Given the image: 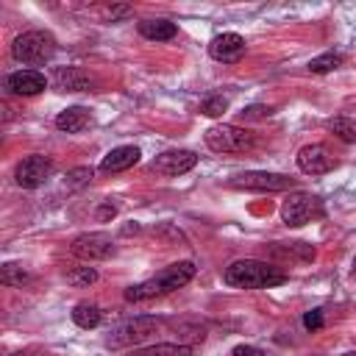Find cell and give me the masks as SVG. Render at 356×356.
Instances as JSON below:
<instances>
[{"label":"cell","mask_w":356,"mask_h":356,"mask_svg":"<svg viewBox=\"0 0 356 356\" xmlns=\"http://www.w3.org/2000/svg\"><path fill=\"white\" fill-rule=\"evenodd\" d=\"M192 345L186 342H159V345H147V348H136L128 356H192Z\"/></svg>","instance_id":"e0dca14e"},{"label":"cell","mask_w":356,"mask_h":356,"mask_svg":"<svg viewBox=\"0 0 356 356\" xmlns=\"http://www.w3.org/2000/svg\"><path fill=\"white\" fill-rule=\"evenodd\" d=\"M342 61H345V58H342V53H334V50H328V53H323V56H317V58H312V61H309V72H317V75H323V72H331V70H337Z\"/></svg>","instance_id":"7402d4cb"},{"label":"cell","mask_w":356,"mask_h":356,"mask_svg":"<svg viewBox=\"0 0 356 356\" xmlns=\"http://www.w3.org/2000/svg\"><path fill=\"white\" fill-rule=\"evenodd\" d=\"M328 131L337 134L342 142H356V125H353L348 117H334V120H328Z\"/></svg>","instance_id":"cb8c5ba5"},{"label":"cell","mask_w":356,"mask_h":356,"mask_svg":"<svg viewBox=\"0 0 356 356\" xmlns=\"http://www.w3.org/2000/svg\"><path fill=\"white\" fill-rule=\"evenodd\" d=\"M350 270H353V275H356V256H353V264H350Z\"/></svg>","instance_id":"1f68e13d"},{"label":"cell","mask_w":356,"mask_h":356,"mask_svg":"<svg viewBox=\"0 0 356 356\" xmlns=\"http://www.w3.org/2000/svg\"><path fill=\"white\" fill-rule=\"evenodd\" d=\"M92 181V167H75V170H70L67 175H64V184L70 186V189H81V186H86Z\"/></svg>","instance_id":"484cf974"},{"label":"cell","mask_w":356,"mask_h":356,"mask_svg":"<svg viewBox=\"0 0 356 356\" xmlns=\"http://www.w3.org/2000/svg\"><path fill=\"white\" fill-rule=\"evenodd\" d=\"M139 33L150 42H167L178 33V28L170 19H145V22H139Z\"/></svg>","instance_id":"ac0fdd59"},{"label":"cell","mask_w":356,"mask_h":356,"mask_svg":"<svg viewBox=\"0 0 356 356\" xmlns=\"http://www.w3.org/2000/svg\"><path fill=\"white\" fill-rule=\"evenodd\" d=\"M314 217H323V200L312 192H295L281 203V220L289 228H300Z\"/></svg>","instance_id":"8992f818"},{"label":"cell","mask_w":356,"mask_h":356,"mask_svg":"<svg viewBox=\"0 0 356 356\" xmlns=\"http://www.w3.org/2000/svg\"><path fill=\"white\" fill-rule=\"evenodd\" d=\"M286 273L270 261L261 259H236L225 267L222 281L228 286H239V289H267V286H278L286 284Z\"/></svg>","instance_id":"6da1fadb"},{"label":"cell","mask_w":356,"mask_h":356,"mask_svg":"<svg viewBox=\"0 0 356 356\" xmlns=\"http://www.w3.org/2000/svg\"><path fill=\"white\" fill-rule=\"evenodd\" d=\"M72 256L83 259V261H106L117 253V245L108 234H100V231H92V234H81L72 239L70 245Z\"/></svg>","instance_id":"52a82bcc"},{"label":"cell","mask_w":356,"mask_h":356,"mask_svg":"<svg viewBox=\"0 0 356 356\" xmlns=\"http://www.w3.org/2000/svg\"><path fill=\"white\" fill-rule=\"evenodd\" d=\"M44 86H47V81L36 70H17V72H11L6 78V89L14 92V95H25V97L44 92Z\"/></svg>","instance_id":"5bb4252c"},{"label":"cell","mask_w":356,"mask_h":356,"mask_svg":"<svg viewBox=\"0 0 356 356\" xmlns=\"http://www.w3.org/2000/svg\"><path fill=\"white\" fill-rule=\"evenodd\" d=\"M253 134L239 125H211L206 131V145L214 153H245L253 147Z\"/></svg>","instance_id":"5b68a950"},{"label":"cell","mask_w":356,"mask_h":356,"mask_svg":"<svg viewBox=\"0 0 356 356\" xmlns=\"http://www.w3.org/2000/svg\"><path fill=\"white\" fill-rule=\"evenodd\" d=\"M225 111H228V97H222V95H211L200 103V114H206V117H220Z\"/></svg>","instance_id":"d4e9b609"},{"label":"cell","mask_w":356,"mask_h":356,"mask_svg":"<svg viewBox=\"0 0 356 356\" xmlns=\"http://www.w3.org/2000/svg\"><path fill=\"white\" fill-rule=\"evenodd\" d=\"M270 111L273 108H267V106H250V108L242 111V117L245 120H261V117H270Z\"/></svg>","instance_id":"4316f807"},{"label":"cell","mask_w":356,"mask_h":356,"mask_svg":"<svg viewBox=\"0 0 356 356\" xmlns=\"http://www.w3.org/2000/svg\"><path fill=\"white\" fill-rule=\"evenodd\" d=\"M53 86L61 92H89L95 86V78L89 72H83L81 67H56Z\"/></svg>","instance_id":"4fadbf2b"},{"label":"cell","mask_w":356,"mask_h":356,"mask_svg":"<svg viewBox=\"0 0 356 356\" xmlns=\"http://www.w3.org/2000/svg\"><path fill=\"white\" fill-rule=\"evenodd\" d=\"M231 356H267V353L259 350V348H253V345H236V348L231 350Z\"/></svg>","instance_id":"83f0119b"},{"label":"cell","mask_w":356,"mask_h":356,"mask_svg":"<svg viewBox=\"0 0 356 356\" xmlns=\"http://www.w3.org/2000/svg\"><path fill=\"white\" fill-rule=\"evenodd\" d=\"M345 356H356V353H345Z\"/></svg>","instance_id":"d6a6232c"},{"label":"cell","mask_w":356,"mask_h":356,"mask_svg":"<svg viewBox=\"0 0 356 356\" xmlns=\"http://www.w3.org/2000/svg\"><path fill=\"white\" fill-rule=\"evenodd\" d=\"M209 56L214 61H222V64H234L245 56V39L239 33H220L209 42Z\"/></svg>","instance_id":"7c38bea8"},{"label":"cell","mask_w":356,"mask_h":356,"mask_svg":"<svg viewBox=\"0 0 356 356\" xmlns=\"http://www.w3.org/2000/svg\"><path fill=\"white\" fill-rule=\"evenodd\" d=\"M64 278H67V284L83 289V286H92V284L97 281V270L89 267V264H75V267L64 270Z\"/></svg>","instance_id":"ffe728a7"},{"label":"cell","mask_w":356,"mask_h":356,"mask_svg":"<svg viewBox=\"0 0 356 356\" xmlns=\"http://www.w3.org/2000/svg\"><path fill=\"white\" fill-rule=\"evenodd\" d=\"M128 14H131L128 8H111V11H108V17H111V22H114L117 17H128Z\"/></svg>","instance_id":"4dcf8cb0"},{"label":"cell","mask_w":356,"mask_h":356,"mask_svg":"<svg viewBox=\"0 0 356 356\" xmlns=\"http://www.w3.org/2000/svg\"><path fill=\"white\" fill-rule=\"evenodd\" d=\"M197 164V156H195V150H164V153H159L156 159H153V170L156 172H161V175H184V172H189L192 167Z\"/></svg>","instance_id":"8fae6325"},{"label":"cell","mask_w":356,"mask_h":356,"mask_svg":"<svg viewBox=\"0 0 356 356\" xmlns=\"http://www.w3.org/2000/svg\"><path fill=\"white\" fill-rule=\"evenodd\" d=\"M192 278H195V264L192 261H175V264L164 267L159 275H153V278H147V281H142L136 286H128L125 289V300L128 303H142V300L175 292L181 286H186Z\"/></svg>","instance_id":"7a4b0ae2"},{"label":"cell","mask_w":356,"mask_h":356,"mask_svg":"<svg viewBox=\"0 0 356 356\" xmlns=\"http://www.w3.org/2000/svg\"><path fill=\"white\" fill-rule=\"evenodd\" d=\"M228 184L236 186V189H248V192H284V189L295 186V178L281 175V172H259V170H253V172L234 175Z\"/></svg>","instance_id":"ba28073f"},{"label":"cell","mask_w":356,"mask_h":356,"mask_svg":"<svg viewBox=\"0 0 356 356\" xmlns=\"http://www.w3.org/2000/svg\"><path fill=\"white\" fill-rule=\"evenodd\" d=\"M114 214H117V206L111 200H103V206L97 209V220H111Z\"/></svg>","instance_id":"f546056e"},{"label":"cell","mask_w":356,"mask_h":356,"mask_svg":"<svg viewBox=\"0 0 356 356\" xmlns=\"http://www.w3.org/2000/svg\"><path fill=\"white\" fill-rule=\"evenodd\" d=\"M334 164L337 161H334V156L328 153L325 145H306V147L298 150V167L306 175H325V172L334 170Z\"/></svg>","instance_id":"30bf717a"},{"label":"cell","mask_w":356,"mask_h":356,"mask_svg":"<svg viewBox=\"0 0 356 356\" xmlns=\"http://www.w3.org/2000/svg\"><path fill=\"white\" fill-rule=\"evenodd\" d=\"M89 122H92V114L83 106H70V108L58 111V117H56V128L64 134H78V131L89 128Z\"/></svg>","instance_id":"2e32d148"},{"label":"cell","mask_w":356,"mask_h":356,"mask_svg":"<svg viewBox=\"0 0 356 356\" xmlns=\"http://www.w3.org/2000/svg\"><path fill=\"white\" fill-rule=\"evenodd\" d=\"M273 253H281L286 259H300V261H312L314 259V248L303 245V242H289V248H281V242H273Z\"/></svg>","instance_id":"603a6c76"},{"label":"cell","mask_w":356,"mask_h":356,"mask_svg":"<svg viewBox=\"0 0 356 356\" xmlns=\"http://www.w3.org/2000/svg\"><path fill=\"white\" fill-rule=\"evenodd\" d=\"M156 328H159V320H156V317H147V314L122 320V323H117V325L108 331V337H106V348L120 350V348L136 345V342L147 339L150 334H156Z\"/></svg>","instance_id":"277c9868"},{"label":"cell","mask_w":356,"mask_h":356,"mask_svg":"<svg viewBox=\"0 0 356 356\" xmlns=\"http://www.w3.org/2000/svg\"><path fill=\"white\" fill-rule=\"evenodd\" d=\"M56 36L50 31H25L14 39L11 56L22 64H44L56 56Z\"/></svg>","instance_id":"3957f363"},{"label":"cell","mask_w":356,"mask_h":356,"mask_svg":"<svg viewBox=\"0 0 356 356\" xmlns=\"http://www.w3.org/2000/svg\"><path fill=\"white\" fill-rule=\"evenodd\" d=\"M0 281L6 286H25L31 281V273L22 267V264H14V261H6L0 267Z\"/></svg>","instance_id":"44dd1931"},{"label":"cell","mask_w":356,"mask_h":356,"mask_svg":"<svg viewBox=\"0 0 356 356\" xmlns=\"http://www.w3.org/2000/svg\"><path fill=\"white\" fill-rule=\"evenodd\" d=\"M139 147L136 145H120V147H111L106 156H103V161H100V170L103 172H122V170H128V167H134L136 161H139Z\"/></svg>","instance_id":"9a60e30c"},{"label":"cell","mask_w":356,"mask_h":356,"mask_svg":"<svg viewBox=\"0 0 356 356\" xmlns=\"http://www.w3.org/2000/svg\"><path fill=\"white\" fill-rule=\"evenodd\" d=\"M50 175H53V161H50L47 156H39V153L25 156V159L17 164V170H14V181H17L22 189H36V186H42Z\"/></svg>","instance_id":"9c48e42d"},{"label":"cell","mask_w":356,"mask_h":356,"mask_svg":"<svg viewBox=\"0 0 356 356\" xmlns=\"http://www.w3.org/2000/svg\"><path fill=\"white\" fill-rule=\"evenodd\" d=\"M103 320V312L97 303H89V300H81L72 306V323L78 328H97Z\"/></svg>","instance_id":"d6986e66"},{"label":"cell","mask_w":356,"mask_h":356,"mask_svg":"<svg viewBox=\"0 0 356 356\" xmlns=\"http://www.w3.org/2000/svg\"><path fill=\"white\" fill-rule=\"evenodd\" d=\"M303 325H306V328H312V331H314V328H320V325H323V314H320L317 309H314V312H306Z\"/></svg>","instance_id":"f1b7e54d"}]
</instances>
